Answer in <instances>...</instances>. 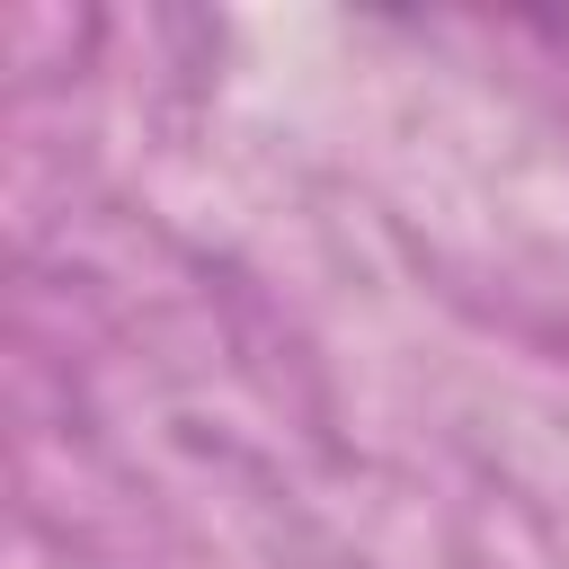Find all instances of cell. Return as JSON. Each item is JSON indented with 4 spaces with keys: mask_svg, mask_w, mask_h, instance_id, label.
<instances>
[]
</instances>
